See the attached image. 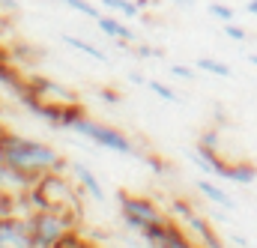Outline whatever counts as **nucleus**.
I'll return each instance as SVG.
<instances>
[{
	"mask_svg": "<svg viewBox=\"0 0 257 248\" xmlns=\"http://www.w3.org/2000/svg\"><path fill=\"white\" fill-rule=\"evenodd\" d=\"M147 87H150L159 99H165V102H171V105H180V102H183V96H180L177 90H171L168 84H162V81H156V78H147Z\"/></svg>",
	"mask_w": 257,
	"mask_h": 248,
	"instance_id": "nucleus-15",
	"label": "nucleus"
},
{
	"mask_svg": "<svg viewBox=\"0 0 257 248\" xmlns=\"http://www.w3.org/2000/svg\"><path fill=\"white\" fill-rule=\"evenodd\" d=\"M0 9H6V12H15V0H0Z\"/></svg>",
	"mask_w": 257,
	"mask_h": 248,
	"instance_id": "nucleus-28",
	"label": "nucleus"
},
{
	"mask_svg": "<svg viewBox=\"0 0 257 248\" xmlns=\"http://www.w3.org/2000/svg\"><path fill=\"white\" fill-rule=\"evenodd\" d=\"M3 162L33 174V177H42V174H63L66 165L63 156L51 147V144H42V141H33V138H21V135H6L3 132Z\"/></svg>",
	"mask_w": 257,
	"mask_h": 248,
	"instance_id": "nucleus-1",
	"label": "nucleus"
},
{
	"mask_svg": "<svg viewBox=\"0 0 257 248\" xmlns=\"http://www.w3.org/2000/svg\"><path fill=\"white\" fill-rule=\"evenodd\" d=\"M69 9H75L78 15H87V18H93V21H99L102 18V6H96V3H90V0H63Z\"/></svg>",
	"mask_w": 257,
	"mask_h": 248,
	"instance_id": "nucleus-18",
	"label": "nucleus"
},
{
	"mask_svg": "<svg viewBox=\"0 0 257 248\" xmlns=\"http://www.w3.org/2000/svg\"><path fill=\"white\" fill-rule=\"evenodd\" d=\"M96 96L105 102V105H111V108H117V105H123V96L117 93V90H108V87H102V90H96Z\"/></svg>",
	"mask_w": 257,
	"mask_h": 248,
	"instance_id": "nucleus-20",
	"label": "nucleus"
},
{
	"mask_svg": "<svg viewBox=\"0 0 257 248\" xmlns=\"http://www.w3.org/2000/svg\"><path fill=\"white\" fill-rule=\"evenodd\" d=\"M66 129L75 132V135H81V138H87L90 144H96L102 150H111V153H120V156H138V150H135V144H132L128 135H123L120 129H114V126H108V123L90 120L87 114L75 117Z\"/></svg>",
	"mask_w": 257,
	"mask_h": 248,
	"instance_id": "nucleus-3",
	"label": "nucleus"
},
{
	"mask_svg": "<svg viewBox=\"0 0 257 248\" xmlns=\"http://www.w3.org/2000/svg\"><path fill=\"white\" fill-rule=\"evenodd\" d=\"M209 15H212V18H218L221 24H224V21H233V18H236V12H233L230 6H224V3H209Z\"/></svg>",
	"mask_w": 257,
	"mask_h": 248,
	"instance_id": "nucleus-19",
	"label": "nucleus"
},
{
	"mask_svg": "<svg viewBox=\"0 0 257 248\" xmlns=\"http://www.w3.org/2000/svg\"><path fill=\"white\" fill-rule=\"evenodd\" d=\"M128 81H132V84H141V87H147V78H144L141 72H128Z\"/></svg>",
	"mask_w": 257,
	"mask_h": 248,
	"instance_id": "nucleus-27",
	"label": "nucleus"
},
{
	"mask_svg": "<svg viewBox=\"0 0 257 248\" xmlns=\"http://www.w3.org/2000/svg\"><path fill=\"white\" fill-rule=\"evenodd\" d=\"M141 239H144V245H150V248H189L192 245V236L186 230L174 227L171 221H162V224L150 227Z\"/></svg>",
	"mask_w": 257,
	"mask_h": 248,
	"instance_id": "nucleus-6",
	"label": "nucleus"
},
{
	"mask_svg": "<svg viewBox=\"0 0 257 248\" xmlns=\"http://www.w3.org/2000/svg\"><path fill=\"white\" fill-rule=\"evenodd\" d=\"M69 174L78 180V186L84 188L87 197H93L96 203H105V200H108V197H105V188H102V183H99V177H96L84 162H69Z\"/></svg>",
	"mask_w": 257,
	"mask_h": 248,
	"instance_id": "nucleus-10",
	"label": "nucleus"
},
{
	"mask_svg": "<svg viewBox=\"0 0 257 248\" xmlns=\"http://www.w3.org/2000/svg\"><path fill=\"white\" fill-rule=\"evenodd\" d=\"M245 12H248V15H257V0H248V3H245Z\"/></svg>",
	"mask_w": 257,
	"mask_h": 248,
	"instance_id": "nucleus-29",
	"label": "nucleus"
},
{
	"mask_svg": "<svg viewBox=\"0 0 257 248\" xmlns=\"http://www.w3.org/2000/svg\"><path fill=\"white\" fill-rule=\"evenodd\" d=\"M135 54H138L141 60H150V57H165V51H159V48H153V45H138V48H135Z\"/></svg>",
	"mask_w": 257,
	"mask_h": 248,
	"instance_id": "nucleus-22",
	"label": "nucleus"
},
{
	"mask_svg": "<svg viewBox=\"0 0 257 248\" xmlns=\"http://www.w3.org/2000/svg\"><path fill=\"white\" fill-rule=\"evenodd\" d=\"M0 248H30V224L24 215H0Z\"/></svg>",
	"mask_w": 257,
	"mask_h": 248,
	"instance_id": "nucleus-7",
	"label": "nucleus"
},
{
	"mask_svg": "<svg viewBox=\"0 0 257 248\" xmlns=\"http://www.w3.org/2000/svg\"><path fill=\"white\" fill-rule=\"evenodd\" d=\"M102 9L120 12V15H126V18H138V12H141V6H138V3H128V0H102Z\"/></svg>",
	"mask_w": 257,
	"mask_h": 248,
	"instance_id": "nucleus-17",
	"label": "nucleus"
},
{
	"mask_svg": "<svg viewBox=\"0 0 257 248\" xmlns=\"http://www.w3.org/2000/svg\"><path fill=\"white\" fill-rule=\"evenodd\" d=\"M63 45H69V48H75V51H81V54H87V57H93V60H99V63H108V54H105L102 48H96L93 42H87V39H81V36L63 33Z\"/></svg>",
	"mask_w": 257,
	"mask_h": 248,
	"instance_id": "nucleus-14",
	"label": "nucleus"
},
{
	"mask_svg": "<svg viewBox=\"0 0 257 248\" xmlns=\"http://www.w3.org/2000/svg\"><path fill=\"white\" fill-rule=\"evenodd\" d=\"M12 212V197L6 191H0V215H9Z\"/></svg>",
	"mask_w": 257,
	"mask_h": 248,
	"instance_id": "nucleus-25",
	"label": "nucleus"
},
{
	"mask_svg": "<svg viewBox=\"0 0 257 248\" xmlns=\"http://www.w3.org/2000/svg\"><path fill=\"white\" fill-rule=\"evenodd\" d=\"M36 180H39V177H33V174L15 168V165H9V162H0V191H6L9 197H18V194L30 191Z\"/></svg>",
	"mask_w": 257,
	"mask_h": 248,
	"instance_id": "nucleus-8",
	"label": "nucleus"
},
{
	"mask_svg": "<svg viewBox=\"0 0 257 248\" xmlns=\"http://www.w3.org/2000/svg\"><path fill=\"white\" fill-rule=\"evenodd\" d=\"M96 24H99V30H102L105 36H111V39H117V42H135V30L126 27L123 21H117L114 15H102Z\"/></svg>",
	"mask_w": 257,
	"mask_h": 248,
	"instance_id": "nucleus-13",
	"label": "nucleus"
},
{
	"mask_svg": "<svg viewBox=\"0 0 257 248\" xmlns=\"http://www.w3.org/2000/svg\"><path fill=\"white\" fill-rule=\"evenodd\" d=\"M248 63H251V66H257V54H248Z\"/></svg>",
	"mask_w": 257,
	"mask_h": 248,
	"instance_id": "nucleus-32",
	"label": "nucleus"
},
{
	"mask_svg": "<svg viewBox=\"0 0 257 248\" xmlns=\"http://www.w3.org/2000/svg\"><path fill=\"white\" fill-rule=\"evenodd\" d=\"M230 245H236V248H248V245H251V239H245V236H230Z\"/></svg>",
	"mask_w": 257,
	"mask_h": 248,
	"instance_id": "nucleus-26",
	"label": "nucleus"
},
{
	"mask_svg": "<svg viewBox=\"0 0 257 248\" xmlns=\"http://www.w3.org/2000/svg\"><path fill=\"white\" fill-rule=\"evenodd\" d=\"M0 162H3V132H0Z\"/></svg>",
	"mask_w": 257,
	"mask_h": 248,
	"instance_id": "nucleus-31",
	"label": "nucleus"
},
{
	"mask_svg": "<svg viewBox=\"0 0 257 248\" xmlns=\"http://www.w3.org/2000/svg\"><path fill=\"white\" fill-rule=\"evenodd\" d=\"M218 180H227V183H236V186H251L257 180V168L248 165V162H242V165H224V171H221Z\"/></svg>",
	"mask_w": 257,
	"mask_h": 248,
	"instance_id": "nucleus-12",
	"label": "nucleus"
},
{
	"mask_svg": "<svg viewBox=\"0 0 257 248\" xmlns=\"http://www.w3.org/2000/svg\"><path fill=\"white\" fill-rule=\"evenodd\" d=\"M194 188H197L209 203H215V206H221V209H227V212H233V209H236V200H233V197H230L221 186H215V183H209V180H197Z\"/></svg>",
	"mask_w": 257,
	"mask_h": 248,
	"instance_id": "nucleus-11",
	"label": "nucleus"
},
{
	"mask_svg": "<svg viewBox=\"0 0 257 248\" xmlns=\"http://www.w3.org/2000/svg\"><path fill=\"white\" fill-rule=\"evenodd\" d=\"M197 144L200 147H209V150H218V132H203Z\"/></svg>",
	"mask_w": 257,
	"mask_h": 248,
	"instance_id": "nucleus-24",
	"label": "nucleus"
},
{
	"mask_svg": "<svg viewBox=\"0 0 257 248\" xmlns=\"http://www.w3.org/2000/svg\"><path fill=\"white\" fill-rule=\"evenodd\" d=\"M6 33H9V27H6V21L0 18V45H3V39H6Z\"/></svg>",
	"mask_w": 257,
	"mask_h": 248,
	"instance_id": "nucleus-30",
	"label": "nucleus"
},
{
	"mask_svg": "<svg viewBox=\"0 0 257 248\" xmlns=\"http://www.w3.org/2000/svg\"><path fill=\"white\" fill-rule=\"evenodd\" d=\"M197 69H203V72H209V75H215V78H230V75H233L227 63L212 60V57H197Z\"/></svg>",
	"mask_w": 257,
	"mask_h": 248,
	"instance_id": "nucleus-16",
	"label": "nucleus"
},
{
	"mask_svg": "<svg viewBox=\"0 0 257 248\" xmlns=\"http://www.w3.org/2000/svg\"><path fill=\"white\" fill-rule=\"evenodd\" d=\"M117 200H120V215H123L126 227H128V230H135L138 236H144L150 227H156V224L168 221V215H165L153 200H147V197H138V194L120 191V194H117Z\"/></svg>",
	"mask_w": 257,
	"mask_h": 248,
	"instance_id": "nucleus-4",
	"label": "nucleus"
},
{
	"mask_svg": "<svg viewBox=\"0 0 257 248\" xmlns=\"http://www.w3.org/2000/svg\"><path fill=\"white\" fill-rule=\"evenodd\" d=\"M171 212H174V215L183 221V227H186V233H189V236L200 239L206 248H221V239L215 236V230L209 227V221H206L203 215H197V212H194L186 200H174Z\"/></svg>",
	"mask_w": 257,
	"mask_h": 248,
	"instance_id": "nucleus-5",
	"label": "nucleus"
},
{
	"mask_svg": "<svg viewBox=\"0 0 257 248\" xmlns=\"http://www.w3.org/2000/svg\"><path fill=\"white\" fill-rule=\"evenodd\" d=\"M171 75H174V78H183V81H194V72L189 66H183V63H174V66H171Z\"/></svg>",
	"mask_w": 257,
	"mask_h": 248,
	"instance_id": "nucleus-23",
	"label": "nucleus"
},
{
	"mask_svg": "<svg viewBox=\"0 0 257 248\" xmlns=\"http://www.w3.org/2000/svg\"><path fill=\"white\" fill-rule=\"evenodd\" d=\"M224 36H230V39H236V42H242V39H245L248 33H245L242 27H236L233 21H224Z\"/></svg>",
	"mask_w": 257,
	"mask_h": 248,
	"instance_id": "nucleus-21",
	"label": "nucleus"
},
{
	"mask_svg": "<svg viewBox=\"0 0 257 248\" xmlns=\"http://www.w3.org/2000/svg\"><path fill=\"white\" fill-rule=\"evenodd\" d=\"M30 224V248H60L75 227L72 209H33L27 215Z\"/></svg>",
	"mask_w": 257,
	"mask_h": 248,
	"instance_id": "nucleus-2",
	"label": "nucleus"
},
{
	"mask_svg": "<svg viewBox=\"0 0 257 248\" xmlns=\"http://www.w3.org/2000/svg\"><path fill=\"white\" fill-rule=\"evenodd\" d=\"M27 84H30V90H33L45 105H72V102H78V93L66 90L63 84H57V81H48V78H30Z\"/></svg>",
	"mask_w": 257,
	"mask_h": 248,
	"instance_id": "nucleus-9",
	"label": "nucleus"
}]
</instances>
